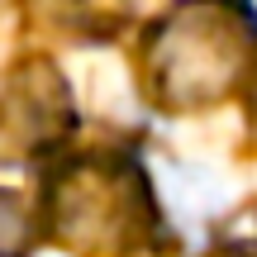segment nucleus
<instances>
[{
  "label": "nucleus",
  "instance_id": "f257e3e1",
  "mask_svg": "<svg viewBox=\"0 0 257 257\" xmlns=\"http://www.w3.org/2000/svg\"><path fill=\"white\" fill-rule=\"evenodd\" d=\"M243 67V29L224 10L195 5L172 15L153 34V76L167 100L195 105L233 86Z\"/></svg>",
  "mask_w": 257,
  "mask_h": 257
},
{
  "label": "nucleus",
  "instance_id": "20e7f679",
  "mask_svg": "<svg viewBox=\"0 0 257 257\" xmlns=\"http://www.w3.org/2000/svg\"><path fill=\"white\" fill-rule=\"evenodd\" d=\"M248 24L257 29V0H248Z\"/></svg>",
  "mask_w": 257,
  "mask_h": 257
},
{
  "label": "nucleus",
  "instance_id": "39448f33",
  "mask_svg": "<svg viewBox=\"0 0 257 257\" xmlns=\"http://www.w3.org/2000/svg\"><path fill=\"white\" fill-rule=\"evenodd\" d=\"M224 257H257V252H224Z\"/></svg>",
  "mask_w": 257,
  "mask_h": 257
},
{
  "label": "nucleus",
  "instance_id": "f03ea898",
  "mask_svg": "<svg viewBox=\"0 0 257 257\" xmlns=\"http://www.w3.org/2000/svg\"><path fill=\"white\" fill-rule=\"evenodd\" d=\"M134 205V186L110 167H81L76 176H67V186L57 191V224L67 233H114V224L128 219Z\"/></svg>",
  "mask_w": 257,
  "mask_h": 257
},
{
  "label": "nucleus",
  "instance_id": "7ed1b4c3",
  "mask_svg": "<svg viewBox=\"0 0 257 257\" xmlns=\"http://www.w3.org/2000/svg\"><path fill=\"white\" fill-rule=\"evenodd\" d=\"M29 248V214L10 191H0V257H24Z\"/></svg>",
  "mask_w": 257,
  "mask_h": 257
}]
</instances>
